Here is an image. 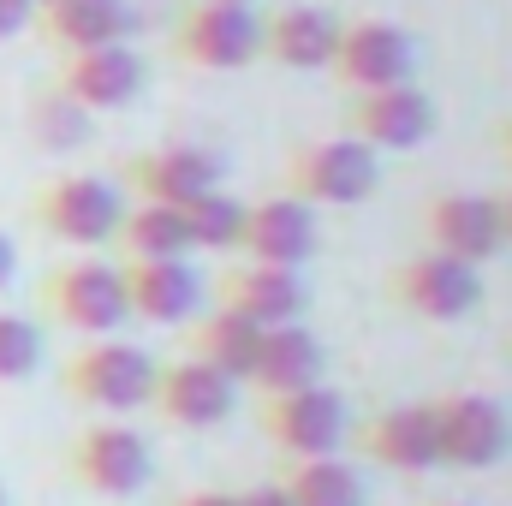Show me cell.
<instances>
[{
    "instance_id": "obj_16",
    "label": "cell",
    "mask_w": 512,
    "mask_h": 506,
    "mask_svg": "<svg viewBox=\"0 0 512 506\" xmlns=\"http://www.w3.org/2000/svg\"><path fill=\"white\" fill-rule=\"evenodd\" d=\"M346 137H358L364 149H417L435 137V102L417 84H387V90H364L346 108Z\"/></svg>"
},
{
    "instance_id": "obj_2",
    "label": "cell",
    "mask_w": 512,
    "mask_h": 506,
    "mask_svg": "<svg viewBox=\"0 0 512 506\" xmlns=\"http://www.w3.org/2000/svg\"><path fill=\"white\" fill-rule=\"evenodd\" d=\"M120 215H126V197H120V185H108L102 173H54V179H42V185L30 191V221H36L48 239L72 245V251L108 245L114 227H120Z\"/></svg>"
},
{
    "instance_id": "obj_18",
    "label": "cell",
    "mask_w": 512,
    "mask_h": 506,
    "mask_svg": "<svg viewBox=\"0 0 512 506\" xmlns=\"http://www.w3.org/2000/svg\"><path fill=\"white\" fill-rule=\"evenodd\" d=\"M316 209H304L298 197L274 191L262 203H245V227H239V262H268V268H304L316 256Z\"/></svg>"
},
{
    "instance_id": "obj_22",
    "label": "cell",
    "mask_w": 512,
    "mask_h": 506,
    "mask_svg": "<svg viewBox=\"0 0 512 506\" xmlns=\"http://www.w3.org/2000/svg\"><path fill=\"white\" fill-rule=\"evenodd\" d=\"M322 370H328V352H322V340H316L304 322L262 328V340H256V364H251V387L256 393H298V387H316Z\"/></svg>"
},
{
    "instance_id": "obj_38",
    "label": "cell",
    "mask_w": 512,
    "mask_h": 506,
    "mask_svg": "<svg viewBox=\"0 0 512 506\" xmlns=\"http://www.w3.org/2000/svg\"><path fill=\"white\" fill-rule=\"evenodd\" d=\"M0 506H6V495H0Z\"/></svg>"
},
{
    "instance_id": "obj_31",
    "label": "cell",
    "mask_w": 512,
    "mask_h": 506,
    "mask_svg": "<svg viewBox=\"0 0 512 506\" xmlns=\"http://www.w3.org/2000/svg\"><path fill=\"white\" fill-rule=\"evenodd\" d=\"M167 506H233L227 489H185V495H173Z\"/></svg>"
},
{
    "instance_id": "obj_9",
    "label": "cell",
    "mask_w": 512,
    "mask_h": 506,
    "mask_svg": "<svg viewBox=\"0 0 512 506\" xmlns=\"http://www.w3.org/2000/svg\"><path fill=\"white\" fill-rule=\"evenodd\" d=\"M387 298H393L405 316H417V322H465V316L483 304V274H477L471 262L417 251L387 274Z\"/></svg>"
},
{
    "instance_id": "obj_33",
    "label": "cell",
    "mask_w": 512,
    "mask_h": 506,
    "mask_svg": "<svg viewBox=\"0 0 512 506\" xmlns=\"http://www.w3.org/2000/svg\"><path fill=\"white\" fill-rule=\"evenodd\" d=\"M12 274H18V251H12V239L0 233V292L12 286Z\"/></svg>"
},
{
    "instance_id": "obj_30",
    "label": "cell",
    "mask_w": 512,
    "mask_h": 506,
    "mask_svg": "<svg viewBox=\"0 0 512 506\" xmlns=\"http://www.w3.org/2000/svg\"><path fill=\"white\" fill-rule=\"evenodd\" d=\"M233 506H286V495L274 489V483H251V489H239Z\"/></svg>"
},
{
    "instance_id": "obj_36",
    "label": "cell",
    "mask_w": 512,
    "mask_h": 506,
    "mask_svg": "<svg viewBox=\"0 0 512 506\" xmlns=\"http://www.w3.org/2000/svg\"><path fill=\"white\" fill-rule=\"evenodd\" d=\"M417 506H471V501H417Z\"/></svg>"
},
{
    "instance_id": "obj_32",
    "label": "cell",
    "mask_w": 512,
    "mask_h": 506,
    "mask_svg": "<svg viewBox=\"0 0 512 506\" xmlns=\"http://www.w3.org/2000/svg\"><path fill=\"white\" fill-rule=\"evenodd\" d=\"M489 149H495V155L512 167V114H501V120L489 126Z\"/></svg>"
},
{
    "instance_id": "obj_24",
    "label": "cell",
    "mask_w": 512,
    "mask_h": 506,
    "mask_svg": "<svg viewBox=\"0 0 512 506\" xmlns=\"http://www.w3.org/2000/svg\"><path fill=\"white\" fill-rule=\"evenodd\" d=\"M274 489L286 506H364V483L340 453L322 459H280L274 465Z\"/></svg>"
},
{
    "instance_id": "obj_19",
    "label": "cell",
    "mask_w": 512,
    "mask_h": 506,
    "mask_svg": "<svg viewBox=\"0 0 512 506\" xmlns=\"http://www.w3.org/2000/svg\"><path fill=\"white\" fill-rule=\"evenodd\" d=\"M215 304L251 316L256 328H280V322H304L310 310V286L298 268H268V262H233L215 274Z\"/></svg>"
},
{
    "instance_id": "obj_26",
    "label": "cell",
    "mask_w": 512,
    "mask_h": 506,
    "mask_svg": "<svg viewBox=\"0 0 512 506\" xmlns=\"http://www.w3.org/2000/svg\"><path fill=\"white\" fill-rule=\"evenodd\" d=\"M239 227H245V203L227 197V191H209L185 209V239H191V256H233L239 251Z\"/></svg>"
},
{
    "instance_id": "obj_29",
    "label": "cell",
    "mask_w": 512,
    "mask_h": 506,
    "mask_svg": "<svg viewBox=\"0 0 512 506\" xmlns=\"http://www.w3.org/2000/svg\"><path fill=\"white\" fill-rule=\"evenodd\" d=\"M30 18H36L30 0H0V42H12L18 30H30Z\"/></svg>"
},
{
    "instance_id": "obj_10",
    "label": "cell",
    "mask_w": 512,
    "mask_h": 506,
    "mask_svg": "<svg viewBox=\"0 0 512 506\" xmlns=\"http://www.w3.org/2000/svg\"><path fill=\"white\" fill-rule=\"evenodd\" d=\"M256 24L262 18L251 6H203V0H191L179 12L173 36H167V48H173V60H185L197 72H239V66L256 60Z\"/></svg>"
},
{
    "instance_id": "obj_21",
    "label": "cell",
    "mask_w": 512,
    "mask_h": 506,
    "mask_svg": "<svg viewBox=\"0 0 512 506\" xmlns=\"http://www.w3.org/2000/svg\"><path fill=\"white\" fill-rule=\"evenodd\" d=\"M42 30V42L54 54H84V48H108V42H131L137 12L131 0H48L30 18Z\"/></svg>"
},
{
    "instance_id": "obj_28",
    "label": "cell",
    "mask_w": 512,
    "mask_h": 506,
    "mask_svg": "<svg viewBox=\"0 0 512 506\" xmlns=\"http://www.w3.org/2000/svg\"><path fill=\"white\" fill-rule=\"evenodd\" d=\"M36 126H42V143H54V149H78V143L90 137V114H78L66 96L42 90V102H36Z\"/></svg>"
},
{
    "instance_id": "obj_3",
    "label": "cell",
    "mask_w": 512,
    "mask_h": 506,
    "mask_svg": "<svg viewBox=\"0 0 512 506\" xmlns=\"http://www.w3.org/2000/svg\"><path fill=\"white\" fill-rule=\"evenodd\" d=\"M36 298H42V310H48L60 328H72V334H84V340H102V334H114L120 322H131L120 268L102 262V256H90V251L54 262V268L42 274Z\"/></svg>"
},
{
    "instance_id": "obj_4",
    "label": "cell",
    "mask_w": 512,
    "mask_h": 506,
    "mask_svg": "<svg viewBox=\"0 0 512 506\" xmlns=\"http://www.w3.org/2000/svg\"><path fill=\"white\" fill-rule=\"evenodd\" d=\"M149 471H155L149 441H143L131 423H120V417L84 423V429L72 435V447H66V477H72L84 495H102V501H131V495H143V489H149Z\"/></svg>"
},
{
    "instance_id": "obj_23",
    "label": "cell",
    "mask_w": 512,
    "mask_h": 506,
    "mask_svg": "<svg viewBox=\"0 0 512 506\" xmlns=\"http://www.w3.org/2000/svg\"><path fill=\"white\" fill-rule=\"evenodd\" d=\"M256 340H262V328H256L251 316L227 310V304H215V310H203V316L185 322V358L221 370L227 381H251Z\"/></svg>"
},
{
    "instance_id": "obj_8",
    "label": "cell",
    "mask_w": 512,
    "mask_h": 506,
    "mask_svg": "<svg viewBox=\"0 0 512 506\" xmlns=\"http://www.w3.org/2000/svg\"><path fill=\"white\" fill-rule=\"evenodd\" d=\"M411 60H417V48L393 18H346L334 36V54H328V78L346 96H364V90H387V84H411Z\"/></svg>"
},
{
    "instance_id": "obj_12",
    "label": "cell",
    "mask_w": 512,
    "mask_h": 506,
    "mask_svg": "<svg viewBox=\"0 0 512 506\" xmlns=\"http://www.w3.org/2000/svg\"><path fill=\"white\" fill-rule=\"evenodd\" d=\"M120 286H126V316L131 322H155V328H179L197 316L203 304V280L191 268V256H120Z\"/></svg>"
},
{
    "instance_id": "obj_7",
    "label": "cell",
    "mask_w": 512,
    "mask_h": 506,
    "mask_svg": "<svg viewBox=\"0 0 512 506\" xmlns=\"http://www.w3.org/2000/svg\"><path fill=\"white\" fill-rule=\"evenodd\" d=\"M435 465L447 471H489L512 453V411L489 393H441L429 399Z\"/></svg>"
},
{
    "instance_id": "obj_1",
    "label": "cell",
    "mask_w": 512,
    "mask_h": 506,
    "mask_svg": "<svg viewBox=\"0 0 512 506\" xmlns=\"http://www.w3.org/2000/svg\"><path fill=\"white\" fill-rule=\"evenodd\" d=\"M376 185H382L376 149H364L346 131L310 137L304 149L286 155V173H280V191L298 197L304 209H352V203H370Z\"/></svg>"
},
{
    "instance_id": "obj_35",
    "label": "cell",
    "mask_w": 512,
    "mask_h": 506,
    "mask_svg": "<svg viewBox=\"0 0 512 506\" xmlns=\"http://www.w3.org/2000/svg\"><path fill=\"white\" fill-rule=\"evenodd\" d=\"M203 6H251V0H203Z\"/></svg>"
},
{
    "instance_id": "obj_13",
    "label": "cell",
    "mask_w": 512,
    "mask_h": 506,
    "mask_svg": "<svg viewBox=\"0 0 512 506\" xmlns=\"http://www.w3.org/2000/svg\"><path fill=\"white\" fill-rule=\"evenodd\" d=\"M137 203H161V209H191L197 197L221 191V161L197 143H161V149H137L120 167Z\"/></svg>"
},
{
    "instance_id": "obj_25",
    "label": "cell",
    "mask_w": 512,
    "mask_h": 506,
    "mask_svg": "<svg viewBox=\"0 0 512 506\" xmlns=\"http://www.w3.org/2000/svg\"><path fill=\"white\" fill-rule=\"evenodd\" d=\"M120 256H191V239H185V209H161V203H131L114 227Z\"/></svg>"
},
{
    "instance_id": "obj_14",
    "label": "cell",
    "mask_w": 512,
    "mask_h": 506,
    "mask_svg": "<svg viewBox=\"0 0 512 506\" xmlns=\"http://www.w3.org/2000/svg\"><path fill=\"white\" fill-rule=\"evenodd\" d=\"M54 96H66L78 114H114L137 102L143 90V60L131 42H108V48H84V54H60V72L48 84Z\"/></svg>"
},
{
    "instance_id": "obj_5",
    "label": "cell",
    "mask_w": 512,
    "mask_h": 506,
    "mask_svg": "<svg viewBox=\"0 0 512 506\" xmlns=\"http://www.w3.org/2000/svg\"><path fill=\"white\" fill-rule=\"evenodd\" d=\"M149 381H155V358L131 340H114V334L84 340L60 364V393L90 405V411H137L149 399Z\"/></svg>"
},
{
    "instance_id": "obj_15",
    "label": "cell",
    "mask_w": 512,
    "mask_h": 506,
    "mask_svg": "<svg viewBox=\"0 0 512 506\" xmlns=\"http://www.w3.org/2000/svg\"><path fill=\"white\" fill-rule=\"evenodd\" d=\"M346 441L399 477H423V471H441L435 465V429H429V399H411V405H382L370 411L364 423L346 429Z\"/></svg>"
},
{
    "instance_id": "obj_17",
    "label": "cell",
    "mask_w": 512,
    "mask_h": 506,
    "mask_svg": "<svg viewBox=\"0 0 512 506\" xmlns=\"http://www.w3.org/2000/svg\"><path fill=\"white\" fill-rule=\"evenodd\" d=\"M501 245H507L501 215H495V197L483 191H447L423 209V251L483 268L489 256H501Z\"/></svg>"
},
{
    "instance_id": "obj_6",
    "label": "cell",
    "mask_w": 512,
    "mask_h": 506,
    "mask_svg": "<svg viewBox=\"0 0 512 506\" xmlns=\"http://www.w3.org/2000/svg\"><path fill=\"white\" fill-rule=\"evenodd\" d=\"M256 423H262V435L280 459H322V453L346 447L352 411L328 381H316V387H298V393H262Z\"/></svg>"
},
{
    "instance_id": "obj_11",
    "label": "cell",
    "mask_w": 512,
    "mask_h": 506,
    "mask_svg": "<svg viewBox=\"0 0 512 506\" xmlns=\"http://www.w3.org/2000/svg\"><path fill=\"white\" fill-rule=\"evenodd\" d=\"M167 429H215L233 417L239 405V381H227L221 370L197 364V358H173V364H155L149 381V399H143Z\"/></svg>"
},
{
    "instance_id": "obj_27",
    "label": "cell",
    "mask_w": 512,
    "mask_h": 506,
    "mask_svg": "<svg viewBox=\"0 0 512 506\" xmlns=\"http://www.w3.org/2000/svg\"><path fill=\"white\" fill-rule=\"evenodd\" d=\"M36 364H42V334L24 316H6L0 310V381L36 376Z\"/></svg>"
},
{
    "instance_id": "obj_34",
    "label": "cell",
    "mask_w": 512,
    "mask_h": 506,
    "mask_svg": "<svg viewBox=\"0 0 512 506\" xmlns=\"http://www.w3.org/2000/svg\"><path fill=\"white\" fill-rule=\"evenodd\" d=\"M495 215H501V239L512 245V185L501 191V197H495Z\"/></svg>"
},
{
    "instance_id": "obj_37",
    "label": "cell",
    "mask_w": 512,
    "mask_h": 506,
    "mask_svg": "<svg viewBox=\"0 0 512 506\" xmlns=\"http://www.w3.org/2000/svg\"><path fill=\"white\" fill-rule=\"evenodd\" d=\"M30 6H48V0H30Z\"/></svg>"
},
{
    "instance_id": "obj_20",
    "label": "cell",
    "mask_w": 512,
    "mask_h": 506,
    "mask_svg": "<svg viewBox=\"0 0 512 506\" xmlns=\"http://www.w3.org/2000/svg\"><path fill=\"white\" fill-rule=\"evenodd\" d=\"M334 36H340V18L328 6L286 0V6H274L256 24V54L274 60V66H286V72H328Z\"/></svg>"
}]
</instances>
